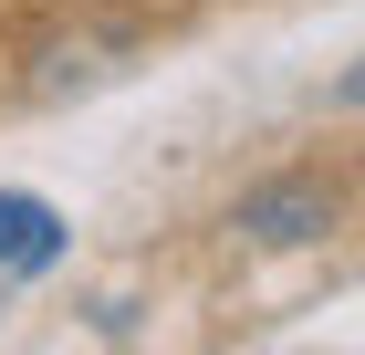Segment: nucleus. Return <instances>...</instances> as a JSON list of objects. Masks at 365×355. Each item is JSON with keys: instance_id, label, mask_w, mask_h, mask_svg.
Wrapping results in <instances>:
<instances>
[{"instance_id": "obj_3", "label": "nucleus", "mask_w": 365, "mask_h": 355, "mask_svg": "<svg viewBox=\"0 0 365 355\" xmlns=\"http://www.w3.org/2000/svg\"><path fill=\"white\" fill-rule=\"evenodd\" d=\"M324 115H365V53H355V63H344V74H334V84H324Z\"/></svg>"}, {"instance_id": "obj_2", "label": "nucleus", "mask_w": 365, "mask_h": 355, "mask_svg": "<svg viewBox=\"0 0 365 355\" xmlns=\"http://www.w3.org/2000/svg\"><path fill=\"white\" fill-rule=\"evenodd\" d=\"M63 251H73V230H63V209L42 189H0V282H53Z\"/></svg>"}, {"instance_id": "obj_1", "label": "nucleus", "mask_w": 365, "mask_h": 355, "mask_svg": "<svg viewBox=\"0 0 365 355\" xmlns=\"http://www.w3.org/2000/svg\"><path fill=\"white\" fill-rule=\"evenodd\" d=\"M344 199L324 189V167H282V178H251V189L230 199V241L240 251H313L334 241Z\"/></svg>"}]
</instances>
